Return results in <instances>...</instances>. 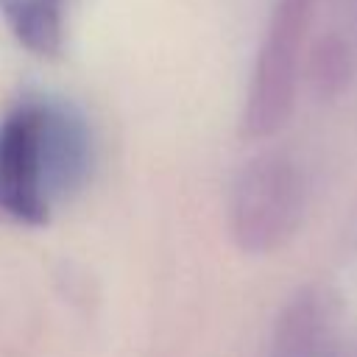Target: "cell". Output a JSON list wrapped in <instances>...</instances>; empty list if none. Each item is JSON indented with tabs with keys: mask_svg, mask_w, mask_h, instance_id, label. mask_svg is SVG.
I'll return each mask as SVG.
<instances>
[{
	"mask_svg": "<svg viewBox=\"0 0 357 357\" xmlns=\"http://www.w3.org/2000/svg\"><path fill=\"white\" fill-rule=\"evenodd\" d=\"M14 39L33 56H59L67 36V0H0Z\"/></svg>",
	"mask_w": 357,
	"mask_h": 357,
	"instance_id": "obj_4",
	"label": "cell"
},
{
	"mask_svg": "<svg viewBox=\"0 0 357 357\" xmlns=\"http://www.w3.org/2000/svg\"><path fill=\"white\" fill-rule=\"evenodd\" d=\"M293 206L287 176L276 165H254L234 192V231L243 245H268L279 237Z\"/></svg>",
	"mask_w": 357,
	"mask_h": 357,
	"instance_id": "obj_3",
	"label": "cell"
},
{
	"mask_svg": "<svg viewBox=\"0 0 357 357\" xmlns=\"http://www.w3.org/2000/svg\"><path fill=\"white\" fill-rule=\"evenodd\" d=\"M307 14H310V0H279L273 11L265 45L257 59L248 112H245V126L254 134L271 131L284 114L290 98V81H293L290 78L293 61Z\"/></svg>",
	"mask_w": 357,
	"mask_h": 357,
	"instance_id": "obj_2",
	"label": "cell"
},
{
	"mask_svg": "<svg viewBox=\"0 0 357 357\" xmlns=\"http://www.w3.org/2000/svg\"><path fill=\"white\" fill-rule=\"evenodd\" d=\"M92 170V131L64 98L25 95L0 120V212L45 223Z\"/></svg>",
	"mask_w": 357,
	"mask_h": 357,
	"instance_id": "obj_1",
	"label": "cell"
}]
</instances>
